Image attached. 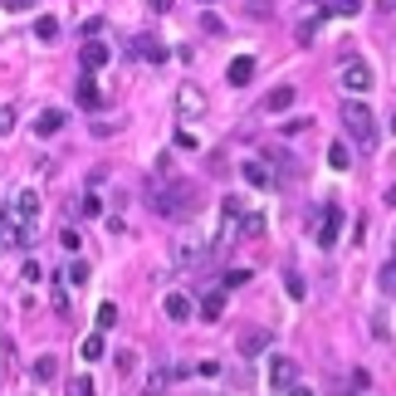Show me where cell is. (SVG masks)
Returning a JSON list of instances; mask_svg holds the SVG:
<instances>
[{
	"instance_id": "1",
	"label": "cell",
	"mask_w": 396,
	"mask_h": 396,
	"mask_svg": "<svg viewBox=\"0 0 396 396\" xmlns=\"http://www.w3.org/2000/svg\"><path fill=\"white\" fill-rule=\"evenodd\" d=\"M152 210H157V215H172V220H177V215H191V210H196V186L177 181V186L157 191V196H152Z\"/></svg>"
},
{
	"instance_id": "2",
	"label": "cell",
	"mask_w": 396,
	"mask_h": 396,
	"mask_svg": "<svg viewBox=\"0 0 396 396\" xmlns=\"http://www.w3.org/2000/svg\"><path fill=\"white\" fill-rule=\"evenodd\" d=\"M338 117H343V127H347V137H352V142H362V147H372V142H377V122H372V113H367L362 103H343V108H338Z\"/></svg>"
},
{
	"instance_id": "3",
	"label": "cell",
	"mask_w": 396,
	"mask_h": 396,
	"mask_svg": "<svg viewBox=\"0 0 396 396\" xmlns=\"http://www.w3.org/2000/svg\"><path fill=\"white\" fill-rule=\"evenodd\" d=\"M172 260H177L181 269H196L200 260H205V235H196V230L177 235V245H172Z\"/></svg>"
},
{
	"instance_id": "4",
	"label": "cell",
	"mask_w": 396,
	"mask_h": 396,
	"mask_svg": "<svg viewBox=\"0 0 396 396\" xmlns=\"http://www.w3.org/2000/svg\"><path fill=\"white\" fill-rule=\"evenodd\" d=\"M338 84H343L347 94H367V89H372L377 79H372V69H367L362 59H347V64L338 69Z\"/></svg>"
},
{
	"instance_id": "5",
	"label": "cell",
	"mask_w": 396,
	"mask_h": 396,
	"mask_svg": "<svg viewBox=\"0 0 396 396\" xmlns=\"http://www.w3.org/2000/svg\"><path fill=\"white\" fill-rule=\"evenodd\" d=\"M177 113H181V117H200V113H205V94H200L196 84H181V89H177Z\"/></svg>"
},
{
	"instance_id": "6",
	"label": "cell",
	"mask_w": 396,
	"mask_h": 396,
	"mask_svg": "<svg viewBox=\"0 0 396 396\" xmlns=\"http://www.w3.org/2000/svg\"><path fill=\"white\" fill-rule=\"evenodd\" d=\"M79 64H84V74H98L103 64H108V44H103V39H84V49H79Z\"/></svg>"
},
{
	"instance_id": "7",
	"label": "cell",
	"mask_w": 396,
	"mask_h": 396,
	"mask_svg": "<svg viewBox=\"0 0 396 396\" xmlns=\"http://www.w3.org/2000/svg\"><path fill=\"white\" fill-rule=\"evenodd\" d=\"M338 230H343V210H338V205H328V210H323V230H318V245H323V250H333V245H338Z\"/></svg>"
},
{
	"instance_id": "8",
	"label": "cell",
	"mask_w": 396,
	"mask_h": 396,
	"mask_svg": "<svg viewBox=\"0 0 396 396\" xmlns=\"http://www.w3.org/2000/svg\"><path fill=\"white\" fill-rule=\"evenodd\" d=\"M269 387L274 392H289L294 387V357H274L269 362Z\"/></svg>"
},
{
	"instance_id": "9",
	"label": "cell",
	"mask_w": 396,
	"mask_h": 396,
	"mask_svg": "<svg viewBox=\"0 0 396 396\" xmlns=\"http://www.w3.org/2000/svg\"><path fill=\"white\" fill-rule=\"evenodd\" d=\"M240 172H245V181H250V186H260V191H269V186H274V172H269V162H264V157H260V162H245Z\"/></svg>"
},
{
	"instance_id": "10",
	"label": "cell",
	"mask_w": 396,
	"mask_h": 396,
	"mask_svg": "<svg viewBox=\"0 0 396 396\" xmlns=\"http://www.w3.org/2000/svg\"><path fill=\"white\" fill-rule=\"evenodd\" d=\"M225 79H230L235 89H245V84L255 79V59H250V54H240V59H230V69H225Z\"/></svg>"
},
{
	"instance_id": "11",
	"label": "cell",
	"mask_w": 396,
	"mask_h": 396,
	"mask_svg": "<svg viewBox=\"0 0 396 396\" xmlns=\"http://www.w3.org/2000/svg\"><path fill=\"white\" fill-rule=\"evenodd\" d=\"M167 387H172V367H152L142 382V396H167Z\"/></svg>"
},
{
	"instance_id": "12",
	"label": "cell",
	"mask_w": 396,
	"mask_h": 396,
	"mask_svg": "<svg viewBox=\"0 0 396 396\" xmlns=\"http://www.w3.org/2000/svg\"><path fill=\"white\" fill-rule=\"evenodd\" d=\"M162 308H167L172 323H186V318H191V298H186V294H167V298H162Z\"/></svg>"
},
{
	"instance_id": "13",
	"label": "cell",
	"mask_w": 396,
	"mask_h": 396,
	"mask_svg": "<svg viewBox=\"0 0 396 396\" xmlns=\"http://www.w3.org/2000/svg\"><path fill=\"white\" fill-rule=\"evenodd\" d=\"M59 127H64V113H59V108H44V113L34 117V132H39V137H54Z\"/></svg>"
},
{
	"instance_id": "14",
	"label": "cell",
	"mask_w": 396,
	"mask_h": 396,
	"mask_svg": "<svg viewBox=\"0 0 396 396\" xmlns=\"http://www.w3.org/2000/svg\"><path fill=\"white\" fill-rule=\"evenodd\" d=\"M264 347H269V333H264V328H260V333H255V328L240 333V352H245V357H260Z\"/></svg>"
},
{
	"instance_id": "15",
	"label": "cell",
	"mask_w": 396,
	"mask_h": 396,
	"mask_svg": "<svg viewBox=\"0 0 396 396\" xmlns=\"http://www.w3.org/2000/svg\"><path fill=\"white\" fill-rule=\"evenodd\" d=\"M289 103H294V89H289V84H279V89H269V94H264V113H284Z\"/></svg>"
},
{
	"instance_id": "16",
	"label": "cell",
	"mask_w": 396,
	"mask_h": 396,
	"mask_svg": "<svg viewBox=\"0 0 396 396\" xmlns=\"http://www.w3.org/2000/svg\"><path fill=\"white\" fill-rule=\"evenodd\" d=\"M220 313H225V294H220V289L200 298V318H205V323H220Z\"/></svg>"
},
{
	"instance_id": "17",
	"label": "cell",
	"mask_w": 396,
	"mask_h": 396,
	"mask_svg": "<svg viewBox=\"0 0 396 396\" xmlns=\"http://www.w3.org/2000/svg\"><path fill=\"white\" fill-rule=\"evenodd\" d=\"M377 289H382V294H387V298L396 294V250H392V260H387V264L377 269Z\"/></svg>"
},
{
	"instance_id": "18",
	"label": "cell",
	"mask_w": 396,
	"mask_h": 396,
	"mask_svg": "<svg viewBox=\"0 0 396 396\" xmlns=\"http://www.w3.org/2000/svg\"><path fill=\"white\" fill-rule=\"evenodd\" d=\"M103 352H108V347H103V333H89V338L79 343V357H84V362H98Z\"/></svg>"
},
{
	"instance_id": "19",
	"label": "cell",
	"mask_w": 396,
	"mask_h": 396,
	"mask_svg": "<svg viewBox=\"0 0 396 396\" xmlns=\"http://www.w3.org/2000/svg\"><path fill=\"white\" fill-rule=\"evenodd\" d=\"M34 39L54 44V39H59V20H54V15H39V20H34Z\"/></svg>"
},
{
	"instance_id": "20",
	"label": "cell",
	"mask_w": 396,
	"mask_h": 396,
	"mask_svg": "<svg viewBox=\"0 0 396 396\" xmlns=\"http://www.w3.org/2000/svg\"><path fill=\"white\" fill-rule=\"evenodd\" d=\"M328 167H333V172H347V167H352V152H347L343 142H333V147H328Z\"/></svg>"
},
{
	"instance_id": "21",
	"label": "cell",
	"mask_w": 396,
	"mask_h": 396,
	"mask_svg": "<svg viewBox=\"0 0 396 396\" xmlns=\"http://www.w3.org/2000/svg\"><path fill=\"white\" fill-rule=\"evenodd\" d=\"M323 15H362V0H323Z\"/></svg>"
},
{
	"instance_id": "22",
	"label": "cell",
	"mask_w": 396,
	"mask_h": 396,
	"mask_svg": "<svg viewBox=\"0 0 396 396\" xmlns=\"http://www.w3.org/2000/svg\"><path fill=\"white\" fill-rule=\"evenodd\" d=\"M54 377H59V362L54 357H39L34 362V382H54Z\"/></svg>"
},
{
	"instance_id": "23",
	"label": "cell",
	"mask_w": 396,
	"mask_h": 396,
	"mask_svg": "<svg viewBox=\"0 0 396 396\" xmlns=\"http://www.w3.org/2000/svg\"><path fill=\"white\" fill-rule=\"evenodd\" d=\"M79 103H84V108H98V84H94V74L79 84Z\"/></svg>"
},
{
	"instance_id": "24",
	"label": "cell",
	"mask_w": 396,
	"mask_h": 396,
	"mask_svg": "<svg viewBox=\"0 0 396 396\" xmlns=\"http://www.w3.org/2000/svg\"><path fill=\"white\" fill-rule=\"evenodd\" d=\"M137 49H142V54H147L152 64H162V59H167V49H162V44H157L152 34H142V44H137Z\"/></svg>"
},
{
	"instance_id": "25",
	"label": "cell",
	"mask_w": 396,
	"mask_h": 396,
	"mask_svg": "<svg viewBox=\"0 0 396 396\" xmlns=\"http://www.w3.org/2000/svg\"><path fill=\"white\" fill-rule=\"evenodd\" d=\"M240 235H264V215H240Z\"/></svg>"
},
{
	"instance_id": "26",
	"label": "cell",
	"mask_w": 396,
	"mask_h": 396,
	"mask_svg": "<svg viewBox=\"0 0 396 396\" xmlns=\"http://www.w3.org/2000/svg\"><path fill=\"white\" fill-rule=\"evenodd\" d=\"M318 25H323V15H308V20L298 25V44H308V39L318 34Z\"/></svg>"
},
{
	"instance_id": "27",
	"label": "cell",
	"mask_w": 396,
	"mask_h": 396,
	"mask_svg": "<svg viewBox=\"0 0 396 396\" xmlns=\"http://www.w3.org/2000/svg\"><path fill=\"white\" fill-rule=\"evenodd\" d=\"M59 245H64L69 255H79V245H84V235H79V230L69 225V230H59Z\"/></svg>"
},
{
	"instance_id": "28",
	"label": "cell",
	"mask_w": 396,
	"mask_h": 396,
	"mask_svg": "<svg viewBox=\"0 0 396 396\" xmlns=\"http://www.w3.org/2000/svg\"><path fill=\"white\" fill-rule=\"evenodd\" d=\"M15 117H20V113H15V103H5V108H0V137H10V132H15Z\"/></svg>"
},
{
	"instance_id": "29",
	"label": "cell",
	"mask_w": 396,
	"mask_h": 396,
	"mask_svg": "<svg viewBox=\"0 0 396 396\" xmlns=\"http://www.w3.org/2000/svg\"><path fill=\"white\" fill-rule=\"evenodd\" d=\"M113 323H117V303H103L98 308V333H108Z\"/></svg>"
},
{
	"instance_id": "30",
	"label": "cell",
	"mask_w": 396,
	"mask_h": 396,
	"mask_svg": "<svg viewBox=\"0 0 396 396\" xmlns=\"http://www.w3.org/2000/svg\"><path fill=\"white\" fill-rule=\"evenodd\" d=\"M89 274H94V269H89L84 260H74V264H69V284H89Z\"/></svg>"
},
{
	"instance_id": "31",
	"label": "cell",
	"mask_w": 396,
	"mask_h": 396,
	"mask_svg": "<svg viewBox=\"0 0 396 396\" xmlns=\"http://www.w3.org/2000/svg\"><path fill=\"white\" fill-rule=\"evenodd\" d=\"M200 30H205V34H220L225 25H220V15H215V10H205V15H200Z\"/></svg>"
},
{
	"instance_id": "32",
	"label": "cell",
	"mask_w": 396,
	"mask_h": 396,
	"mask_svg": "<svg viewBox=\"0 0 396 396\" xmlns=\"http://www.w3.org/2000/svg\"><path fill=\"white\" fill-rule=\"evenodd\" d=\"M240 284H250V269H225V289H240Z\"/></svg>"
},
{
	"instance_id": "33",
	"label": "cell",
	"mask_w": 396,
	"mask_h": 396,
	"mask_svg": "<svg viewBox=\"0 0 396 396\" xmlns=\"http://www.w3.org/2000/svg\"><path fill=\"white\" fill-rule=\"evenodd\" d=\"M69 396H94V382H89V377H74V382H69Z\"/></svg>"
},
{
	"instance_id": "34",
	"label": "cell",
	"mask_w": 396,
	"mask_h": 396,
	"mask_svg": "<svg viewBox=\"0 0 396 396\" xmlns=\"http://www.w3.org/2000/svg\"><path fill=\"white\" fill-rule=\"evenodd\" d=\"M79 210L94 220V215H103V200H98V196H84V200H79Z\"/></svg>"
},
{
	"instance_id": "35",
	"label": "cell",
	"mask_w": 396,
	"mask_h": 396,
	"mask_svg": "<svg viewBox=\"0 0 396 396\" xmlns=\"http://www.w3.org/2000/svg\"><path fill=\"white\" fill-rule=\"evenodd\" d=\"M54 308H59V318H69V294H64V284H54Z\"/></svg>"
},
{
	"instance_id": "36",
	"label": "cell",
	"mask_w": 396,
	"mask_h": 396,
	"mask_svg": "<svg viewBox=\"0 0 396 396\" xmlns=\"http://www.w3.org/2000/svg\"><path fill=\"white\" fill-rule=\"evenodd\" d=\"M284 289H289V298H303V279H298L294 269H289V279H284Z\"/></svg>"
},
{
	"instance_id": "37",
	"label": "cell",
	"mask_w": 396,
	"mask_h": 396,
	"mask_svg": "<svg viewBox=\"0 0 396 396\" xmlns=\"http://www.w3.org/2000/svg\"><path fill=\"white\" fill-rule=\"evenodd\" d=\"M250 15H269V0H250Z\"/></svg>"
},
{
	"instance_id": "38",
	"label": "cell",
	"mask_w": 396,
	"mask_h": 396,
	"mask_svg": "<svg viewBox=\"0 0 396 396\" xmlns=\"http://www.w3.org/2000/svg\"><path fill=\"white\" fill-rule=\"evenodd\" d=\"M5 10H25V5H34V0H0Z\"/></svg>"
},
{
	"instance_id": "39",
	"label": "cell",
	"mask_w": 396,
	"mask_h": 396,
	"mask_svg": "<svg viewBox=\"0 0 396 396\" xmlns=\"http://www.w3.org/2000/svg\"><path fill=\"white\" fill-rule=\"evenodd\" d=\"M284 396H313V392H308V387H289Z\"/></svg>"
},
{
	"instance_id": "40",
	"label": "cell",
	"mask_w": 396,
	"mask_h": 396,
	"mask_svg": "<svg viewBox=\"0 0 396 396\" xmlns=\"http://www.w3.org/2000/svg\"><path fill=\"white\" fill-rule=\"evenodd\" d=\"M152 10H172V0H152Z\"/></svg>"
},
{
	"instance_id": "41",
	"label": "cell",
	"mask_w": 396,
	"mask_h": 396,
	"mask_svg": "<svg viewBox=\"0 0 396 396\" xmlns=\"http://www.w3.org/2000/svg\"><path fill=\"white\" fill-rule=\"evenodd\" d=\"M387 205H396V186H392V191H387Z\"/></svg>"
},
{
	"instance_id": "42",
	"label": "cell",
	"mask_w": 396,
	"mask_h": 396,
	"mask_svg": "<svg viewBox=\"0 0 396 396\" xmlns=\"http://www.w3.org/2000/svg\"><path fill=\"white\" fill-rule=\"evenodd\" d=\"M392 132H396V108H392Z\"/></svg>"
},
{
	"instance_id": "43",
	"label": "cell",
	"mask_w": 396,
	"mask_h": 396,
	"mask_svg": "<svg viewBox=\"0 0 396 396\" xmlns=\"http://www.w3.org/2000/svg\"><path fill=\"white\" fill-rule=\"evenodd\" d=\"M200 5H210V0H200Z\"/></svg>"
}]
</instances>
